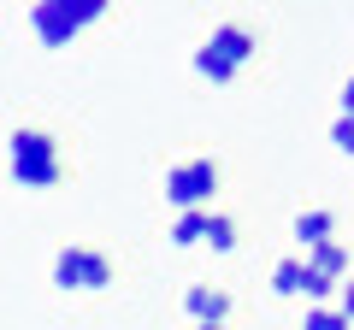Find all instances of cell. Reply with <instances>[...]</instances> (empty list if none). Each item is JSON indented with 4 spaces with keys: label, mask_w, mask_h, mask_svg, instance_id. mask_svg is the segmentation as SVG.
Returning <instances> with one entry per match:
<instances>
[{
    "label": "cell",
    "mask_w": 354,
    "mask_h": 330,
    "mask_svg": "<svg viewBox=\"0 0 354 330\" xmlns=\"http://www.w3.org/2000/svg\"><path fill=\"white\" fill-rule=\"evenodd\" d=\"M301 330H348V313H342V307H313Z\"/></svg>",
    "instance_id": "4fadbf2b"
},
{
    "label": "cell",
    "mask_w": 354,
    "mask_h": 330,
    "mask_svg": "<svg viewBox=\"0 0 354 330\" xmlns=\"http://www.w3.org/2000/svg\"><path fill=\"white\" fill-rule=\"evenodd\" d=\"M248 53H254V30H248V24H218L213 36H207V48L195 53V71H201L207 83L225 89L230 77L248 65Z\"/></svg>",
    "instance_id": "7a4b0ae2"
},
{
    "label": "cell",
    "mask_w": 354,
    "mask_h": 330,
    "mask_svg": "<svg viewBox=\"0 0 354 330\" xmlns=\"http://www.w3.org/2000/svg\"><path fill=\"white\" fill-rule=\"evenodd\" d=\"M101 12H106V0H36V6H30V30H36V41H48V48H65L77 30H88Z\"/></svg>",
    "instance_id": "6da1fadb"
},
{
    "label": "cell",
    "mask_w": 354,
    "mask_h": 330,
    "mask_svg": "<svg viewBox=\"0 0 354 330\" xmlns=\"http://www.w3.org/2000/svg\"><path fill=\"white\" fill-rule=\"evenodd\" d=\"M106 283H113V260L83 248V289H106Z\"/></svg>",
    "instance_id": "30bf717a"
},
{
    "label": "cell",
    "mask_w": 354,
    "mask_h": 330,
    "mask_svg": "<svg viewBox=\"0 0 354 330\" xmlns=\"http://www.w3.org/2000/svg\"><path fill=\"white\" fill-rule=\"evenodd\" d=\"M183 313H189L195 324H225L230 318V295L213 289V283H195V289L183 295Z\"/></svg>",
    "instance_id": "5b68a950"
},
{
    "label": "cell",
    "mask_w": 354,
    "mask_h": 330,
    "mask_svg": "<svg viewBox=\"0 0 354 330\" xmlns=\"http://www.w3.org/2000/svg\"><path fill=\"white\" fill-rule=\"evenodd\" d=\"M12 177L24 189H53L59 183V142L48 130H12Z\"/></svg>",
    "instance_id": "3957f363"
},
{
    "label": "cell",
    "mask_w": 354,
    "mask_h": 330,
    "mask_svg": "<svg viewBox=\"0 0 354 330\" xmlns=\"http://www.w3.org/2000/svg\"><path fill=\"white\" fill-rule=\"evenodd\" d=\"M330 142H337V148H342V153H348V148H354V124H348V113H342V118H337V124H330Z\"/></svg>",
    "instance_id": "9a60e30c"
},
{
    "label": "cell",
    "mask_w": 354,
    "mask_h": 330,
    "mask_svg": "<svg viewBox=\"0 0 354 330\" xmlns=\"http://www.w3.org/2000/svg\"><path fill=\"white\" fill-rule=\"evenodd\" d=\"M195 330H225V324H195Z\"/></svg>",
    "instance_id": "2e32d148"
},
{
    "label": "cell",
    "mask_w": 354,
    "mask_h": 330,
    "mask_svg": "<svg viewBox=\"0 0 354 330\" xmlns=\"http://www.w3.org/2000/svg\"><path fill=\"white\" fill-rule=\"evenodd\" d=\"M201 242H207V248H218V254H230V248H236V218H225V213H207Z\"/></svg>",
    "instance_id": "ba28073f"
},
{
    "label": "cell",
    "mask_w": 354,
    "mask_h": 330,
    "mask_svg": "<svg viewBox=\"0 0 354 330\" xmlns=\"http://www.w3.org/2000/svg\"><path fill=\"white\" fill-rule=\"evenodd\" d=\"M295 242H307V248L330 242V213H325V206H313V213H301V218H295Z\"/></svg>",
    "instance_id": "52a82bcc"
},
{
    "label": "cell",
    "mask_w": 354,
    "mask_h": 330,
    "mask_svg": "<svg viewBox=\"0 0 354 330\" xmlns=\"http://www.w3.org/2000/svg\"><path fill=\"white\" fill-rule=\"evenodd\" d=\"M307 266H313L319 278L337 283L342 271H348V248H342V242H319V248H307Z\"/></svg>",
    "instance_id": "8992f818"
},
{
    "label": "cell",
    "mask_w": 354,
    "mask_h": 330,
    "mask_svg": "<svg viewBox=\"0 0 354 330\" xmlns=\"http://www.w3.org/2000/svg\"><path fill=\"white\" fill-rule=\"evenodd\" d=\"M272 289H278V295H295V289H301V260H283V266L272 271Z\"/></svg>",
    "instance_id": "5bb4252c"
},
{
    "label": "cell",
    "mask_w": 354,
    "mask_h": 330,
    "mask_svg": "<svg viewBox=\"0 0 354 330\" xmlns=\"http://www.w3.org/2000/svg\"><path fill=\"white\" fill-rule=\"evenodd\" d=\"M295 295H307V301L319 307V301H330V295H337V283H330V278H319V271L301 260V289H295Z\"/></svg>",
    "instance_id": "7c38bea8"
},
{
    "label": "cell",
    "mask_w": 354,
    "mask_h": 330,
    "mask_svg": "<svg viewBox=\"0 0 354 330\" xmlns=\"http://www.w3.org/2000/svg\"><path fill=\"white\" fill-rule=\"evenodd\" d=\"M213 195H218V165H213V159H183V165H171V177H165V201H171L177 213H201Z\"/></svg>",
    "instance_id": "277c9868"
},
{
    "label": "cell",
    "mask_w": 354,
    "mask_h": 330,
    "mask_svg": "<svg viewBox=\"0 0 354 330\" xmlns=\"http://www.w3.org/2000/svg\"><path fill=\"white\" fill-rule=\"evenodd\" d=\"M53 283H59V289H83V248H59V260H53Z\"/></svg>",
    "instance_id": "9c48e42d"
},
{
    "label": "cell",
    "mask_w": 354,
    "mask_h": 330,
    "mask_svg": "<svg viewBox=\"0 0 354 330\" xmlns=\"http://www.w3.org/2000/svg\"><path fill=\"white\" fill-rule=\"evenodd\" d=\"M201 230H207V213H177L171 242H177V248H195V242H201Z\"/></svg>",
    "instance_id": "8fae6325"
}]
</instances>
